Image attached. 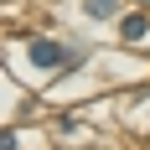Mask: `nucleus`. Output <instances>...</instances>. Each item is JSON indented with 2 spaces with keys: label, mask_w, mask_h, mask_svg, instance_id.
Wrapping results in <instances>:
<instances>
[{
  "label": "nucleus",
  "mask_w": 150,
  "mask_h": 150,
  "mask_svg": "<svg viewBox=\"0 0 150 150\" xmlns=\"http://www.w3.org/2000/svg\"><path fill=\"white\" fill-rule=\"evenodd\" d=\"M119 31L129 36V42H140V36L150 31V21H145V16H124V21H119Z\"/></svg>",
  "instance_id": "nucleus-2"
},
{
  "label": "nucleus",
  "mask_w": 150,
  "mask_h": 150,
  "mask_svg": "<svg viewBox=\"0 0 150 150\" xmlns=\"http://www.w3.org/2000/svg\"><path fill=\"white\" fill-rule=\"evenodd\" d=\"M88 16H98V21H109V16H114V0H88Z\"/></svg>",
  "instance_id": "nucleus-3"
},
{
  "label": "nucleus",
  "mask_w": 150,
  "mask_h": 150,
  "mask_svg": "<svg viewBox=\"0 0 150 150\" xmlns=\"http://www.w3.org/2000/svg\"><path fill=\"white\" fill-rule=\"evenodd\" d=\"M31 62L36 67H57V62H78L67 47H57V42H31Z\"/></svg>",
  "instance_id": "nucleus-1"
}]
</instances>
